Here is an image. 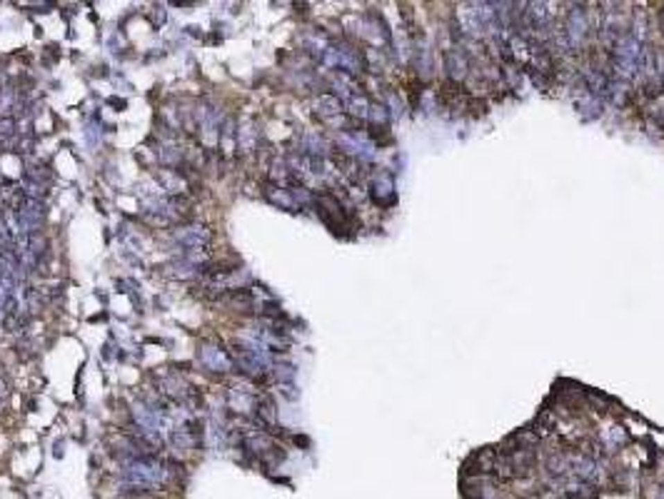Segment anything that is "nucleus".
Masks as SVG:
<instances>
[{"instance_id": "11", "label": "nucleus", "mask_w": 664, "mask_h": 499, "mask_svg": "<svg viewBox=\"0 0 664 499\" xmlns=\"http://www.w3.org/2000/svg\"><path fill=\"white\" fill-rule=\"evenodd\" d=\"M345 105H348V112L350 115H355V118H367V115H370V107H373L370 105V100H367L362 93L355 95L352 100H348Z\"/></svg>"}, {"instance_id": "8", "label": "nucleus", "mask_w": 664, "mask_h": 499, "mask_svg": "<svg viewBox=\"0 0 664 499\" xmlns=\"http://www.w3.org/2000/svg\"><path fill=\"white\" fill-rule=\"evenodd\" d=\"M599 439H602V447L607 452H617L622 444L627 442V432H624V427H607V430H602Z\"/></svg>"}, {"instance_id": "7", "label": "nucleus", "mask_w": 664, "mask_h": 499, "mask_svg": "<svg viewBox=\"0 0 664 499\" xmlns=\"http://www.w3.org/2000/svg\"><path fill=\"white\" fill-rule=\"evenodd\" d=\"M265 195H267V200H270V202H275V205H280V207H285V210H300L298 202H295V198H292V193L287 190V187L267 185Z\"/></svg>"}, {"instance_id": "6", "label": "nucleus", "mask_w": 664, "mask_h": 499, "mask_svg": "<svg viewBox=\"0 0 664 499\" xmlns=\"http://www.w3.org/2000/svg\"><path fill=\"white\" fill-rule=\"evenodd\" d=\"M445 68H447V75H450L452 80H462V78L467 75V58H465V53H462V50H457V48L447 50Z\"/></svg>"}, {"instance_id": "1", "label": "nucleus", "mask_w": 664, "mask_h": 499, "mask_svg": "<svg viewBox=\"0 0 664 499\" xmlns=\"http://www.w3.org/2000/svg\"><path fill=\"white\" fill-rule=\"evenodd\" d=\"M175 243L182 245L185 250H207L212 243V235L205 225H180L173 232Z\"/></svg>"}, {"instance_id": "14", "label": "nucleus", "mask_w": 664, "mask_h": 499, "mask_svg": "<svg viewBox=\"0 0 664 499\" xmlns=\"http://www.w3.org/2000/svg\"><path fill=\"white\" fill-rule=\"evenodd\" d=\"M367 118L373 120V123H385L387 120V107L385 105H373L370 107V115Z\"/></svg>"}, {"instance_id": "2", "label": "nucleus", "mask_w": 664, "mask_h": 499, "mask_svg": "<svg viewBox=\"0 0 664 499\" xmlns=\"http://www.w3.org/2000/svg\"><path fill=\"white\" fill-rule=\"evenodd\" d=\"M587 28H590V20H587V10H582V8H572L570 12H567L565 18V35H567V43H570L572 50L582 48L584 37H587Z\"/></svg>"}, {"instance_id": "3", "label": "nucleus", "mask_w": 664, "mask_h": 499, "mask_svg": "<svg viewBox=\"0 0 664 499\" xmlns=\"http://www.w3.org/2000/svg\"><path fill=\"white\" fill-rule=\"evenodd\" d=\"M337 143H340V148L348 152V155L357 157V160H373L375 157V145L373 140L365 135V132H342L340 137H337Z\"/></svg>"}, {"instance_id": "10", "label": "nucleus", "mask_w": 664, "mask_h": 499, "mask_svg": "<svg viewBox=\"0 0 664 499\" xmlns=\"http://www.w3.org/2000/svg\"><path fill=\"white\" fill-rule=\"evenodd\" d=\"M295 374H298V369H295V365H290V362H275L273 365V377L280 385H292Z\"/></svg>"}, {"instance_id": "13", "label": "nucleus", "mask_w": 664, "mask_h": 499, "mask_svg": "<svg viewBox=\"0 0 664 499\" xmlns=\"http://www.w3.org/2000/svg\"><path fill=\"white\" fill-rule=\"evenodd\" d=\"M160 160L165 165H178L180 162V150L178 148H162L160 150Z\"/></svg>"}, {"instance_id": "5", "label": "nucleus", "mask_w": 664, "mask_h": 499, "mask_svg": "<svg viewBox=\"0 0 664 499\" xmlns=\"http://www.w3.org/2000/svg\"><path fill=\"white\" fill-rule=\"evenodd\" d=\"M315 110L320 118L332 123V120H337L342 112H345V105H342V100L337 98V95H320V98L315 100Z\"/></svg>"}, {"instance_id": "4", "label": "nucleus", "mask_w": 664, "mask_h": 499, "mask_svg": "<svg viewBox=\"0 0 664 499\" xmlns=\"http://www.w3.org/2000/svg\"><path fill=\"white\" fill-rule=\"evenodd\" d=\"M200 362H203V367L212 369V372H228L232 367L230 357L225 355V349L215 347V344H205L200 349Z\"/></svg>"}, {"instance_id": "12", "label": "nucleus", "mask_w": 664, "mask_h": 499, "mask_svg": "<svg viewBox=\"0 0 664 499\" xmlns=\"http://www.w3.org/2000/svg\"><path fill=\"white\" fill-rule=\"evenodd\" d=\"M373 195H375V200H385V195H392V180L387 177L385 173H377L373 177Z\"/></svg>"}, {"instance_id": "9", "label": "nucleus", "mask_w": 664, "mask_h": 499, "mask_svg": "<svg viewBox=\"0 0 664 499\" xmlns=\"http://www.w3.org/2000/svg\"><path fill=\"white\" fill-rule=\"evenodd\" d=\"M579 110H582V115L587 120L597 118V115L602 112V98H597V95L592 93H584V98L579 100Z\"/></svg>"}, {"instance_id": "15", "label": "nucleus", "mask_w": 664, "mask_h": 499, "mask_svg": "<svg viewBox=\"0 0 664 499\" xmlns=\"http://www.w3.org/2000/svg\"><path fill=\"white\" fill-rule=\"evenodd\" d=\"M280 392L285 394L287 399H298V392H295V387H292V385H282V389H280Z\"/></svg>"}]
</instances>
